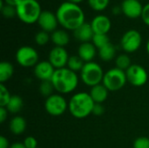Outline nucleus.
Wrapping results in <instances>:
<instances>
[{"label": "nucleus", "instance_id": "obj_37", "mask_svg": "<svg viewBox=\"0 0 149 148\" xmlns=\"http://www.w3.org/2000/svg\"><path fill=\"white\" fill-rule=\"evenodd\" d=\"M10 145L9 144L7 138H5L4 136H1L0 137V148H10Z\"/></svg>", "mask_w": 149, "mask_h": 148}, {"label": "nucleus", "instance_id": "obj_13", "mask_svg": "<svg viewBox=\"0 0 149 148\" xmlns=\"http://www.w3.org/2000/svg\"><path fill=\"white\" fill-rule=\"evenodd\" d=\"M120 7L122 13L128 18L136 19L141 17L143 6L140 0H123Z\"/></svg>", "mask_w": 149, "mask_h": 148}, {"label": "nucleus", "instance_id": "obj_9", "mask_svg": "<svg viewBox=\"0 0 149 148\" xmlns=\"http://www.w3.org/2000/svg\"><path fill=\"white\" fill-rule=\"evenodd\" d=\"M142 43V37L137 30H129L126 31L120 40V45L127 53H133L139 50Z\"/></svg>", "mask_w": 149, "mask_h": 148}, {"label": "nucleus", "instance_id": "obj_5", "mask_svg": "<svg viewBox=\"0 0 149 148\" xmlns=\"http://www.w3.org/2000/svg\"><path fill=\"white\" fill-rule=\"evenodd\" d=\"M105 72L102 67L96 62L85 63L80 71V79L87 86L93 87L99 84H102Z\"/></svg>", "mask_w": 149, "mask_h": 148}, {"label": "nucleus", "instance_id": "obj_10", "mask_svg": "<svg viewBox=\"0 0 149 148\" xmlns=\"http://www.w3.org/2000/svg\"><path fill=\"white\" fill-rule=\"evenodd\" d=\"M126 76L127 82L136 87L143 86L148 82V74L146 69L137 64H133L126 71Z\"/></svg>", "mask_w": 149, "mask_h": 148}, {"label": "nucleus", "instance_id": "obj_39", "mask_svg": "<svg viewBox=\"0 0 149 148\" xmlns=\"http://www.w3.org/2000/svg\"><path fill=\"white\" fill-rule=\"evenodd\" d=\"M10 148H26L24 143H21V142H15L13 144L10 145Z\"/></svg>", "mask_w": 149, "mask_h": 148}, {"label": "nucleus", "instance_id": "obj_38", "mask_svg": "<svg viewBox=\"0 0 149 148\" xmlns=\"http://www.w3.org/2000/svg\"><path fill=\"white\" fill-rule=\"evenodd\" d=\"M19 2H20V0H3V3L5 4L10 5V6H13V7H16Z\"/></svg>", "mask_w": 149, "mask_h": 148}, {"label": "nucleus", "instance_id": "obj_4", "mask_svg": "<svg viewBox=\"0 0 149 148\" xmlns=\"http://www.w3.org/2000/svg\"><path fill=\"white\" fill-rule=\"evenodd\" d=\"M17 17L23 23L32 24L38 23V20L43 11L39 3L37 0H20L16 6Z\"/></svg>", "mask_w": 149, "mask_h": 148}, {"label": "nucleus", "instance_id": "obj_33", "mask_svg": "<svg viewBox=\"0 0 149 148\" xmlns=\"http://www.w3.org/2000/svg\"><path fill=\"white\" fill-rule=\"evenodd\" d=\"M26 148H38V141L32 136H28L23 142Z\"/></svg>", "mask_w": 149, "mask_h": 148}, {"label": "nucleus", "instance_id": "obj_8", "mask_svg": "<svg viewBox=\"0 0 149 148\" xmlns=\"http://www.w3.org/2000/svg\"><path fill=\"white\" fill-rule=\"evenodd\" d=\"M16 60L22 67H34L38 63V53L31 46H22L16 52Z\"/></svg>", "mask_w": 149, "mask_h": 148}, {"label": "nucleus", "instance_id": "obj_34", "mask_svg": "<svg viewBox=\"0 0 149 148\" xmlns=\"http://www.w3.org/2000/svg\"><path fill=\"white\" fill-rule=\"evenodd\" d=\"M141 17L142 18L144 24L149 26V3H147L145 6H143V10Z\"/></svg>", "mask_w": 149, "mask_h": 148}, {"label": "nucleus", "instance_id": "obj_12", "mask_svg": "<svg viewBox=\"0 0 149 148\" xmlns=\"http://www.w3.org/2000/svg\"><path fill=\"white\" fill-rule=\"evenodd\" d=\"M38 24L42 31L52 33L57 30L58 21L56 14L50 10H43L38 20Z\"/></svg>", "mask_w": 149, "mask_h": 148}, {"label": "nucleus", "instance_id": "obj_14", "mask_svg": "<svg viewBox=\"0 0 149 148\" xmlns=\"http://www.w3.org/2000/svg\"><path fill=\"white\" fill-rule=\"evenodd\" d=\"M55 71L56 69L48 60L40 61L34 66V75L41 82L51 81Z\"/></svg>", "mask_w": 149, "mask_h": 148}, {"label": "nucleus", "instance_id": "obj_40", "mask_svg": "<svg viewBox=\"0 0 149 148\" xmlns=\"http://www.w3.org/2000/svg\"><path fill=\"white\" fill-rule=\"evenodd\" d=\"M122 12V10H121V7L120 6H115V7H113V13L114 14V15H118V14H120V13H121Z\"/></svg>", "mask_w": 149, "mask_h": 148}, {"label": "nucleus", "instance_id": "obj_28", "mask_svg": "<svg viewBox=\"0 0 149 148\" xmlns=\"http://www.w3.org/2000/svg\"><path fill=\"white\" fill-rule=\"evenodd\" d=\"M89 6L95 11H102L107 8L110 0H87Z\"/></svg>", "mask_w": 149, "mask_h": 148}, {"label": "nucleus", "instance_id": "obj_15", "mask_svg": "<svg viewBox=\"0 0 149 148\" xmlns=\"http://www.w3.org/2000/svg\"><path fill=\"white\" fill-rule=\"evenodd\" d=\"M92 29L94 34H107L112 27L110 18L106 15H97L91 22Z\"/></svg>", "mask_w": 149, "mask_h": 148}, {"label": "nucleus", "instance_id": "obj_43", "mask_svg": "<svg viewBox=\"0 0 149 148\" xmlns=\"http://www.w3.org/2000/svg\"><path fill=\"white\" fill-rule=\"evenodd\" d=\"M38 148H39V147H38Z\"/></svg>", "mask_w": 149, "mask_h": 148}, {"label": "nucleus", "instance_id": "obj_25", "mask_svg": "<svg viewBox=\"0 0 149 148\" xmlns=\"http://www.w3.org/2000/svg\"><path fill=\"white\" fill-rule=\"evenodd\" d=\"M131 58L127 54H120L116 57L115 58V65L117 68L122 70V71H127L131 65H132Z\"/></svg>", "mask_w": 149, "mask_h": 148}, {"label": "nucleus", "instance_id": "obj_26", "mask_svg": "<svg viewBox=\"0 0 149 148\" xmlns=\"http://www.w3.org/2000/svg\"><path fill=\"white\" fill-rule=\"evenodd\" d=\"M92 43L99 50V49L102 48L103 46L107 45V44H109L110 40H109L107 34H94Z\"/></svg>", "mask_w": 149, "mask_h": 148}, {"label": "nucleus", "instance_id": "obj_22", "mask_svg": "<svg viewBox=\"0 0 149 148\" xmlns=\"http://www.w3.org/2000/svg\"><path fill=\"white\" fill-rule=\"evenodd\" d=\"M115 55H116V49L112 43H109L107 45L103 46L102 48L99 49V56L102 61L109 62L114 58Z\"/></svg>", "mask_w": 149, "mask_h": 148}, {"label": "nucleus", "instance_id": "obj_32", "mask_svg": "<svg viewBox=\"0 0 149 148\" xmlns=\"http://www.w3.org/2000/svg\"><path fill=\"white\" fill-rule=\"evenodd\" d=\"M134 148H149V138L139 137L134 142Z\"/></svg>", "mask_w": 149, "mask_h": 148}, {"label": "nucleus", "instance_id": "obj_6", "mask_svg": "<svg viewBox=\"0 0 149 148\" xmlns=\"http://www.w3.org/2000/svg\"><path fill=\"white\" fill-rule=\"evenodd\" d=\"M127 82L126 72L117 67L109 69L104 74L102 84L109 92H117L124 87Z\"/></svg>", "mask_w": 149, "mask_h": 148}, {"label": "nucleus", "instance_id": "obj_31", "mask_svg": "<svg viewBox=\"0 0 149 148\" xmlns=\"http://www.w3.org/2000/svg\"><path fill=\"white\" fill-rule=\"evenodd\" d=\"M51 40V35L45 31H39L35 35V42L38 45H45L49 41Z\"/></svg>", "mask_w": 149, "mask_h": 148}, {"label": "nucleus", "instance_id": "obj_18", "mask_svg": "<svg viewBox=\"0 0 149 148\" xmlns=\"http://www.w3.org/2000/svg\"><path fill=\"white\" fill-rule=\"evenodd\" d=\"M108 92L109 91L103 84H99L91 87L89 94L95 104H102L107 100Z\"/></svg>", "mask_w": 149, "mask_h": 148}, {"label": "nucleus", "instance_id": "obj_24", "mask_svg": "<svg viewBox=\"0 0 149 148\" xmlns=\"http://www.w3.org/2000/svg\"><path fill=\"white\" fill-rule=\"evenodd\" d=\"M84 65H85V62L78 55H72V56H70L66 67L70 69L71 71L77 73L78 72H80Z\"/></svg>", "mask_w": 149, "mask_h": 148}, {"label": "nucleus", "instance_id": "obj_2", "mask_svg": "<svg viewBox=\"0 0 149 148\" xmlns=\"http://www.w3.org/2000/svg\"><path fill=\"white\" fill-rule=\"evenodd\" d=\"M78 74L67 67L57 69L52 79L55 91L59 94H68L73 92L79 85Z\"/></svg>", "mask_w": 149, "mask_h": 148}, {"label": "nucleus", "instance_id": "obj_11", "mask_svg": "<svg viewBox=\"0 0 149 148\" xmlns=\"http://www.w3.org/2000/svg\"><path fill=\"white\" fill-rule=\"evenodd\" d=\"M69 58L68 52L65 47L54 46L49 52L48 61L57 70L66 67Z\"/></svg>", "mask_w": 149, "mask_h": 148}, {"label": "nucleus", "instance_id": "obj_19", "mask_svg": "<svg viewBox=\"0 0 149 148\" xmlns=\"http://www.w3.org/2000/svg\"><path fill=\"white\" fill-rule=\"evenodd\" d=\"M26 120L22 116H15L9 123V129L12 134L18 136L24 133L26 130Z\"/></svg>", "mask_w": 149, "mask_h": 148}, {"label": "nucleus", "instance_id": "obj_21", "mask_svg": "<svg viewBox=\"0 0 149 148\" xmlns=\"http://www.w3.org/2000/svg\"><path fill=\"white\" fill-rule=\"evenodd\" d=\"M14 74V67L11 63L8 61H3L0 63V83L3 84L4 82L10 79Z\"/></svg>", "mask_w": 149, "mask_h": 148}, {"label": "nucleus", "instance_id": "obj_30", "mask_svg": "<svg viewBox=\"0 0 149 148\" xmlns=\"http://www.w3.org/2000/svg\"><path fill=\"white\" fill-rule=\"evenodd\" d=\"M0 9H1V12L2 15L5 17V18H12L15 16H17V10L16 7L8 5V4H3V1H1V5H0Z\"/></svg>", "mask_w": 149, "mask_h": 148}, {"label": "nucleus", "instance_id": "obj_23", "mask_svg": "<svg viewBox=\"0 0 149 148\" xmlns=\"http://www.w3.org/2000/svg\"><path fill=\"white\" fill-rule=\"evenodd\" d=\"M23 106H24V102L20 96L11 95V98H10L8 105L6 106V109L8 110V112L10 113L17 114L22 110Z\"/></svg>", "mask_w": 149, "mask_h": 148}, {"label": "nucleus", "instance_id": "obj_16", "mask_svg": "<svg viewBox=\"0 0 149 148\" xmlns=\"http://www.w3.org/2000/svg\"><path fill=\"white\" fill-rule=\"evenodd\" d=\"M97 53V48L92 42L81 43L78 48V56L85 62H92Z\"/></svg>", "mask_w": 149, "mask_h": 148}, {"label": "nucleus", "instance_id": "obj_3", "mask_svg": "<svg viewBox=\"0 0 149 148\" xmlns=\"http://www.w3.org/2000/svg\"><path fill=\"white\" fill-rule=\"evenodd\" d=\"M95 103L89 92H77L72 96L68 102V110L76 119H85L93 113Z\"/></svg>", "mask_w": 149, "mask_h": 148}, {"label": "nucleus", "instance_id": "obj_42", "mask_svg": "<svg viewBox=\"0 0 149 148\" xmlns=\"http://www.w3.org/2000/svg\"><path fill=\"white\" fill-rule=\"evenodd\" d=\"M147 51H148V53L149 55V39L148 41V43H147Z\"/></svg>", "mask_w": 149, "mask_h": 148}, {"label": "nucleus", "instance_id": "obj_41", "mask_svg": "<svg viewBox=\"0 0 149 148\" xmlns=\"http://www.w3.org/2000/svg\"><path fill=\"white\" fill-rule=\"evenodd\" d=\"M69 2H71V3H76V4H79V3H81L82 1H84V0H68Z\"/></svg>", "mask_w": 149, "mask_h": 148}, {"label": "nucleus", "instance_id": "obj_29", "mask_svg": "<svg viewBox=\"0 0 149 148\" xmlns=\"http://www.w3.org/2000/svg\"><path fill=\"white\" fill-rule=\"evenodd\" d=\"M10 98L11 95L8 88L3 84H0V107H6Z\"/></svg>", "mask_w": 149, "mask_h": 148}, {"label": "nucleus", "instance_id": "obj_17", "mask_svg": "<svg viewBox=\"0 0 149 148\" xmlns=\"http://www.w3.org/2000/svg\"><path fill=\"white\" fill-rule=\"evenodd\" d=\"M73 36L78 41L81 43L91 42L94 36V32L92 29L91 24L89 23L83 24L81 26H79L77 30L73 31Z\"/></svg>", "mask_w": 149, "mask_h": 148}, {"label": "nucleus", "instance_id": "obj_27", "mask_svg": "<svg viewBox=\"0 0 149 148\" xmlns=\"http://www.w3.org/2000/svg\"><path fill=\"white\" fill-rule=\"evenodd\" d=\"M39 92L45 98L50 97L53 94V92L55 91L54 86L52 83V81H42L39 85Z\"/></svg>", "mask_w": 149, "mask_h": 148}, {"label": "nucleus", "instance_id": "obj_35", "mask_svg": "<svg viewBox=\"0 0 149 148\" xmlns=\"http://www.w3.org/2000/svg\"><path fill=\"white\" fill-rule=\"evenodd\" d=\"M105 113V108L102 104H95L93 109V114L95 116H101Z\"/></svg>", "mask_w": 149, "mask_h": 148}, {"label": "nucleus", "instance_id": "obj_7", "mask_svg": "<svg viewBox=\"0 0 149 148\" xmlns=\"http://www.w3.org/2000/svg\"><path fill=\"white\" fill-rule=\"evenodd\" d=\"M45 109L52 116H61L68 109V103L65 99L59 93H53L46 98L45 101Z\"/></svg>", "mask_w": 149, "mask_h": 148}, {"label": "nucleus", "instance_id": "obj_1", "mask_svg": "<svg viewBox=\"0 0 149 148\" xmlns=\"http://www.w3.org/2000/svg\"><path fill=\"white\" fill-rule=\"evenodd\" d=\"M56 16L64 29L74 31L83 24H85V13L79 4L69 1L62 3L57 11Z\"/></svg>", "mask_w": 149, "mask_h": 148}, {"label": "nucleus", "instance_id": "obj_20", "mask_svg": "<svg viewBox=\"0 0 149 148\" xmlns=\"http://www.w3.org/2000/svg\"><path fill=\"white\" fill-rule=\"evenodd\" d=\"M51 40L55 46L65 47L70 42V36L65 30H56L51 34Z\"/></svg>", "mask_w": 149, "mask_h": 148}, {"label": "nucleus", "instance_id": "obj_36", "mask_svg": "<svg viewBox=\"0 0 149 148\" xmlns=\"http://www.w3.org/2000/svg\"><path fill=\"white\" fill-rule=\"evenodd\" d=\"M8 113L6 107H0V123H3L7 120Z\"/></svg>", "mask_w": 149, "mask_h": 148}]
</instances>
